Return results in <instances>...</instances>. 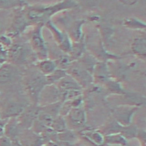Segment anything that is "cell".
Returning <instances> with one entry per match:
<instances>
[{"label": "cell", "instance_id": "cell-1", "mask_svg": "<svg viewBox=\"0 0 146 146\" xmlns=\"http://www.w3.org/2000/svg\"><path fill=\"white\" fill-rule=\"evenodd\" d=\"M22 111V108L15 105L10 106L6 110H4L2 114L1 115L2 118L3 119H6V118L15 115L18 113H19Z\"/></svg>", "mask_w": 146, "mask_h": 146}, {"label": "cell", "instance_id": "cell-2", "mask_svg": "<svg viewBox=\"0 0 146 146\" xmlns=\"http://www.w3.org/2000/svg\"><path fill=\"white\" fill-rule=\"evenodd\" d=\"M12 140L5 135L0 137V146H11Z\"/></svg>", "mask_w": 146, "mask_h": 146}, {"label": "cell", "instance_id": "cell-3", "mask_svg": "<svg viewBox=\"0 0 146 146\" xmlns=\"http://www.w3.org/2000/svg\"><path fill=\"white\" fill-rule=\"evenodd\" d=\"M7 123V122L6 119H3L0 121V137L5 135V127Z\"/></svg>", "mask_w": 146, "mask_h": 146}, {"label": "cell", "instance_id": "cell-4", "mask_svg": "<svg viewBox=\"0 0 146 146\" xmlns=\"http://www.w3.org/2000/svg\"><path fill=\"white\" fill-rule=\"evenodd\" d=\"M11 146H21V145L17 141L14 140V141H12Z\"/></svg>", "mask_w": 146, "mask_h": 146}]
</instances>
